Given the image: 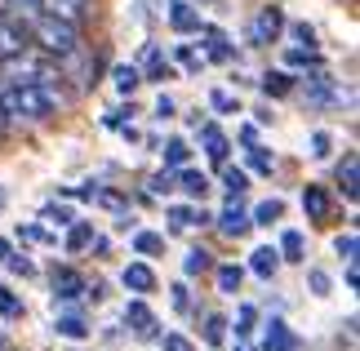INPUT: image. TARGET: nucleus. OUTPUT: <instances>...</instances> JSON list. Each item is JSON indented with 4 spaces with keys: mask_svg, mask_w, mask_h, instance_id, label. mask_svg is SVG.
<instances>
[{
    "mask_svg": "<svg viewBox=\"0 0 360 351\" xmlns=\"http://www.w3.org/2000/svg\"><path fill=\"white\" fill-rule=\"evenodd\" d=\"M53 107H63V80L53 85H13L0 80V116L13 125H40L53 116Z\"/></svg>",
    "mask_w": 360,
    "mask_h": 351,
    "instance_id": "nucleus-1",
    "label": "nucleus"
},
{
    "mask_svg": "<svg viewBox=\"0 0 360 351\" xmlns=\"http://www.w3.org/2000/svg\"><path fill=\"white\" fill-rule=\"evenodd\" d=\"M27 40L40 53H49V58H67L72 49H80V27L67 18H53V13H36L27 23Z\"/></svg>",
    "mask_w": 360,
    "mask_h": 351,
    "instance_id": "nucleus-2",
    "label": "nucleus"
},
{
    "mask_svg": "<svg viewBox=\"0 0 360 351\" xmlns=\"http://www.w3.org/2000/svg\"><path fill=\"white\" fill-rule=\"evenodd\" d=\"M49 285H53V302H76L89 293V280L76 272V267H53L49 272Z\"/></svg>",
    "mask_w": 360,
    "mask_h": 351,
    "instance_id": "nucleus-3",
    "label": "nucleus"
},
{
    "mask_svg": "<svg viewBox=\"0 0 360 351\" xmlns=\"http://www.w3.org/2000/svg\"><path fill=\"white\" fill-rule=\"evenodd\" d=\"M285 9L281 5H262L258 18H254V45H276V40L285 36Z\"/></svg>",
    "mask_w": 360,
    "mask_h": 351,
    "instance_id": "nucleus-4",
    "label": "nucleus"
},
{
    "mask_svg": "<svg viewBox=\"0 0 360 351\" xmlns=\"http://www.w3.org/2000/svg\"><path fill=\"white\" fill-rule=\"evenodd\" d=\"M214 222H218V231H223V236H231V241H236V236H245L249 227H254V222H249V209L236 200V196H231V200L223 205V214H218Z\"/></svg>",
    "mask_w": 360,
    "mask_h": 351,
    "instance_id": "nucleus-5",
    "label": "nucleus"
},
{
    "mask_svg": "<svg viewBox=\"0 0 360 351\" xmlns=\"http://www.w3.org/2000/svg\"><path fill=\"white\" fill-rule=\"evenodd\" d=\"M27 45H32V40H27V27L0 13V63H5V58H13V53H22Z\"/></svg>",
    "mask_w": 360,
    "mask_h": 351,
    "instance_id": "nucleus-6",
    "label": "nucleus"
},
{
    "mask_svg": "<svg viewBox=\"0 0 360 351\" xmlns=\"http://www.w3.org/2000/svg\"><path fill=\"white\" fill-rule=\"evenodd\" d=\"M124 325H129L138 338H156V316H151V307L143 298H134L129 307H124Z\"/></svg>",
    "mask_w": 360,
    "mask_h": 351,
    "instance_id": "nucleus-7",
    "label": "nucleus"
},
{
    "mask_svg": "<svg viewBox=\"0 0 360 351\" xmlns=\"http://www.w3.org/2000/svg\"><path fill=\"white\" fill-rule=\"evenodd\" d=\"M120 285L129 289V293H138V298H143V293L156 289V272H151L147 262H129V267L120 272Z\"/></svg>",
    "mask_w": 360,
    "mask_h": 351,
    "instance_id": "nucleus-8",
    "label": "nucleus"
},
{
    "mask_svg": "<svg viewBox=\"0 0 360 351\" xmlns=\"http://www.w3.org/2000/svg\"><path fill=\"white\" fill-rule=\"evenodd\" d=\"M329 209H334L329 191L321 187V182H307V187H302V214H307L311 222H321V218H329Z\"/></svg>",
    "mask_w": 360,
    "mask_h": 351,
    "instance_id": "nucleus-9",
    "label": "nucleus"
},
{
    "mask_svg": "<svg viewBox=\"0 0 360 351\" xmlns=\"http://www.w3.org/2000/svg\"><path fill=\"white\" fill-rule=\"evenodd\" d=\"M169 27H174L178 36H191V32H200L205 23H200V13L191 9L187 0H169Z\"/></svg>",
    "mask_w": 360,
    "mask_h": 351,
    "instance_id": "nucleus-10",
    "label": "nucleus"
},
{
    "mask_svg": "<svg viewBox=\"0 0 360 351\" xmlns=\"http://www.w3.org/2000/svg\"><path fill=\"white\" fill-rule=\"evenodd\" d=\"M262 351H294V333L281 316H271L267 325H262Z\"/></svg>",
    "mask_w": 360,
    "mask_h": 351,
    "instance_id": "nucleus-11",
    "label": "nucleus"
},
{
    "mask_svg": "<svg viewBox=\"0 0 360 351\" xmlns=\"http://www.w3.org/2000/svg\"><path fill=\"white\" fill-rule=\"evenodd\" d=\"M200 147H205V156H210L214 165H227V156H231V147H227V138H223L218 125H205L200 129Z\"/></svg>",
    "mask_w": 360,
    "mask_h": 351,
    "instance_id": "nucleus-12",
    "label": "nucleus"
},
{
    "mask_svg": "<svg viewBox=\"0 0 360 351\" xmlns=\"http://www.w3.org/2000/svg\"><path fill=\"white\" fill-rule=\"evenodd\" d=\"M249 272H254L258 280H271L276 272H281V254H276L271 245H258L254 254H249Z\"/></svg>",
    "mask_w": 360,
    "mask_h": 351,
    "instance_id": "nucleus-13",
    "label": "nucleus"
},
{
    "mask_svg": "<svg viewBox=\"0 0 360 351\" xmlns=\"http://www.w3.org/2000/svg\"><path fill=\"white\" fill-rule=\"evenodd\" d=\"M89 9V0H40V13H53V18H67V23H80Z\"/></svg>",
    "mask_w": 360,
    "mask_h": 351,
    "instance_id": "nucleus-14",
    "label": "nucleus"
},
{
    "mask_svg": "<svg viewBox=\"0 0 360 351\" xmlns=\"http://www.w3.org/2000/svg\"><path fill=\"white\" fill-rule=\"evenodd\" d=\"M281 218H285V200H281V196H271V200H262V205L249 209V222H254V227H271V222H281Z\"/></svg>",
    "mask_w": 360,
    "mask_h": 351,
    "instance_id": "nucleus-15",
    "label": "nucleus"
},
{
    "mask_svg": "<svg viewBox=\"0 0 360 351\" xmlns=\"http://www.w3.org/2000/svg\"><path fill=\"white\" fill-rule=\"evenodd\" d=\"M276 254H281V262H307V245H302V231L289 227V231L281 236V249H276Z\"/></svg>",
    "mask_w": 360,
    "mask_h": 351,
    "instance_id": "nucleus-16",
    "label": "nucleus"
},
{
    "mask_svg": "<svg viewBox=\"0 0 360 351\" xmlns=\"http://www.w3.org/2000/svg\"><path fill=\"white\" fill-rule=\"evenodd\" d=\"M0 13H5V18H13V23H32L36 13H40V0H0Z\"/></svg>",
    "mask_w": 360,
    "mask_h": 351,
    "instance_id": "nucleus-17",
    "label": "nucleus"
},
{
    "mask_svg": "<svg viewBox=\"0 0 360 351\" xmlns=\"http://www.w3.org/2000/svg\"><path fill=\"white\" fill-rule=\"evenodd\" d=\"M112 85H116V94H134L138 85H143V72H138L134 63H116L112 67Z\"/></svg>",
    "mask_w": 360,
    "mask_h": 351,
    "instance_id": "nucleus-18",
    "label": "nucleus"
},
{
    "mask_svg": "<svg viewBox=\"0 0 360 351\" xmlns=\"http://www.w3.org/2000/svg\"><path fill=\"white\" fill-rule=\"evenodd\" d=\"M178 182H183V191L191 196V200H205V196H210V178H205L200 170H178Z\"/></svg>",
    "mask_w": 360,
    "mask_h": 351,
    "instance_id": "nucleus-19",
    "label": "nucleus"
},
{
    "mask_svg": "<svg viewBox=\"0 0 360 351\" xmlns=\"http://www.w3.org/2000/svg\"><path fill=\"white\" fill-rule=\"evenodd\" d=\"M338 187H342L347 200H356V191H360V165H356V156H347L338 165Z\"/></svg>",
    "mask_w": 360,
    "mask_h": 351,
    "instance_id": "nucleus-20",
    "label": "nucleus"
},
{
    "mask_svg": "<svg viewBox=\"0 0 360 351\" xmlns=\"http://www.w3.org/2000/svg\"><path fill=\"white\" fill-rule=\"evenodd\" d=\"M53 333H58V338L80 343V338H89V325H85L80 316H58V320H53Z\"/></svg>",
    "mask_w": 360,
    "mask_h": 351,
    "instance_id": "nucleus-21",
    "label": "nucleus"
},
{
    "mask_svg": "<svg viewBox=\"0 0 360 351\" xmlns=\"http://www.w3.org/2000/svg\"><path fill=\"white\" fill-rule=\"evenodd\" d=\"M134 254H138V258L165 254V236H156V231H134Z\"/></svg>",
    "mask_w": 360,
    "mask_h": 351,
    "instance_id": "nucleus-22",
    "label": "nucleus"
},
{
    "mask_svg": "<svg viewBox=\"0 0 360 351\" xmlns=\"http://www.w3.org/2000/svg\"><path fill=\"white\" fill-rule=\"evenodd\" d=\"M160 156H165V170H183V165L191 160V147L183 143V138H169V143H165V151H160Z\"/></svg>",
    "mask_w": 360,
    "mask_h": 351,
    "instance_id": "nucleus-23",
    "label": "nucleus"
},
{
    "mask_svg": "<svg viewBox=\"0 0 360 351\" xmlns=\"http://www.w3.org/2000/svg\"><path fill=\"white\" fill-rule=\"evenodd\" d=\"M231 325H236V343H245L249 333H254V325H258V307L240 302V307H236V320H231Z\"/></svg>",
    "mask_w": 360,
    "mask_h": 351,
    "instance_id": "nucleus-24",
    "label": "nucleus"
},
{
    "mask_svg": "<svg viewBox=\"0 0 360 351\" xmlns=\"http://www.w3.org/2000/svg\"><path fill=\"white\" fill-rule=\"evenodd\" d=\"M289 89H294V76H289V72H267V76H262V94H267V98H285Z\"/></svg>",
    "mask_w": 360,
    "mask_h": 351,
    "instance_id": "nucleus-25",
    "label": "nucleus"
},
{
    "mask_svg": "<svg viewBox=\"0 0 360 351\" xmlns=\"http://www.w3.org/2000/svg\"><path fill=\"white\" fill-rule=\"evenodd\" d=\"M94 245V222H72V231H67V249L80 254V249Z\"/></svg>",
    "mask_w": 360,
    "mask_h": 351,
    "instance_id": "nucleus-26",
    "label": "nucleus"
},
{
    "mask_svg": "<svg viewBox=\"0 0 360 351\" xmlns=\"http://www.w3.org/2000/svg\"><path fill=\"white\" fill-rule=\"evenodd\" d=\"M143 80H174V63L160 58L156 49H147V76Z\"/></svg>",
    "mask_w": 360,
    "mask_h": 351,
    "instance_id": "nucleus-27",
    "label": "nucleus"
},
{
    "mask_svg": "<svg viewBox=\"0 0 360 351\" xmlns=\"http://www.w3.org/2000/svg\"><path fill=\"white\" fill-rule=\"evenodd\" d=\"M210 107L218 111V116H240V98L227 94V89H214L210 94Z\"/></svg>",
    "mask_w": 360,
    "mask_h": 351,
    "instance_id": "nucleus-28",
    "label": "nucleus"
},
{
    "mask_svg": "<svg viewBox=\"0 0 360 351\" xmlns=\"http://www.w3.org/2000/svg\"><path fill=\"white\" fill-rule=\"evenodd\" d=\"M200 36L210 40V58H218V63H223V58H231V45H227V36L218 32V27H200Z\"/></svg>",
    "mask_w": 360,
    "mask_h": 351,
    "instance_id": "nucleus-29",
    "label": "nucleus"
},
{
    "mask_svg": "<svg viewBox=\"0 0 360 351\" xmlns=\"http://www.w3.org/2000/svg\"><path fill=\"white\" fill-rule=\"evenodd\" d=\"M240 280H245V272H240L236 262L218 267V289H223V293H240Z\"/></svg>",
    "mask_w": 360,
    "mask_h": 351,
    "instance_id": "nucleus-30",
    "label": "nucleus"
},
{
    "mask_svg": "<svg viewBox=\"0 0 360 351\" xmlns=\"http://www.w3.org/2000/svg\"><path fill=\"white\" fill-rule=\"evenodd\" d=\"M214 267V258L205 254V249H187V258H183V276H205Z\"/></svg>",
    "mask_w": 360,
    "mask_h": 351,
    "instance_id": "nucleus-31",
    "label": "nucleus"
},
{
    "mask_svg": "<svg viewBox=\"0 0 360 351\" xmlns=\"http://www.w3.org/2000/svg\"><path fill=\"white\" fill-rule=\"evenodd\" d=\"M249 170H254V174H271V170H276V156H271L267 147L249 143Z\"/></svg>",
    "mask_w": 360,
    "mask_h": 351,
    "instance_id": "nucleus-32",
    "label": "nucleus"
},
{
    "mask_svg": "<svg viewBox=\"0 0 360 351\" xmlns=\"http://www.w3.org/2000/svg\"><path fill=\"white\" fill-rule=\"evenodd\" d=\"M223 187L227 196H240L249 187V170H236V165H223Z\"/></svg>",
    "mask_w": 360,
    "mask_h": 351,
    "instance_id": "nucleus-33",
    "label": "nucleus"
},
{
    "mask_svg": "<svg viewBox=\"0 0 360 351\" xmlns=\"http://www.w3.org/2000/svg\"><path fill=\"white\" fill-rule=\"evenodd\" d=\"M205 343H210V347L227 343V320L223 316H205Z\"/></svg>",
    "mask_w": 360,
    "mask_h": 351,
    "instance_id": "nucleus-34",
    "label": "nucleus"
},
{
    "mask_svg": "<svg viewBox=\"0 0 360 351\" xmlns=\"http://www.w3.org/2000/svg\"><path fill=\"white\" fill-rule=\"evenodd\" d=\"M40 222H49V227H72L76 214L67 205H45V214H40Z\"/></svg>",
    "mask_w": 360,
    "mask_h": 351,
    "instance_id": "nucleus-35",
    "label": "nucleus"
},
{
    "mask_svg": "<svg viewBox=\"0 0 360 351\" xmlns=\"http://www.w3.org/2000/svg\"><path fill=\"white\" fill-rule=\"evenodd\" d=\"M0 316H5V320H22V316H27L22 298H13V293H9L5 285H0Z\"/></svg>",
    "mask_w": 360,
    "mask_h": 351,
    "instance_id": "nucleus-36",
    "label": "nucleus"
},
{
    "mask_svg": "<svg viewBox=\"0 0 360 351\" xmlns=\"http://www.w3.org/2000/svg\"><path fill=\"white\" fill-rule=\"evenodd\" d=\"M307 289L316 293V298H325V293L334 289V280H329V272H321V267H311V272H307Z\"/></svg>",
    "mask_w": 360,
    "mask_h": 351,
    "instance_id": "nucleus-37",
    "label": "nucleus"
},
{
    "mask_svg": "<svg viewBox=\"0 0 360 351\" xmlns=\"http://www.w3.org/2000/svg\"><path fill=\"white\" fill-rule=\"evenodd\" d=\"M356 249H360L356 231H347V236H338V241H334V254H338L342 262H356Z\"/></svg>",
    "mask_w": 360,
    "mask_h": 351,
    "instance_id": "nucleus-38",
    "label": "nucleus"
},
{
    "mask_svg": "<svg viewBox=\"0 0 360 351\" xmlns=\"http://www.w3.org/2000/svg\"><path fill=\"white\" fill-rule=\"evenodd\" d=\"M174 58H178V67H187V72H200V67H205V58H200V53L191 49V45H178V49H174Z\"/></svg>",
    "mask_w": 360,
    "mask_h": 351,
    "instance_id": "nucleus-39",
    "label": "nucleus"
},
{
    "mask_svg": "<svg viewBox=\"0 0 360 351\" xmlns=\"http://www.w3.org/2000/svg\"><path fill=\"white\" fill-rule=\"evenodd\" d=\"M18 241H32V245H49L53 236H49L45 227H36V222H22V227H18Z\"/></svg>",
    "mask_w": 360,
    "mask_h": 351,
    "instance_id": "nucleus-40",
    "label": "nucleus"
},
{
    "mask_svg": "<svg viewBox=\"0 0 360 351\" xmlns=\"http://www.w3.org/2000/svg\"><path fill=\"white\" fill-rule=\"evenodd\" d=\"M160 351H196V343H191L187 333H165V338H160Z\"/></svg>",
    "mask_w": 360,
    "mask_h": 351,
    "instance_id": "nucleus-41",
    "label": "nucleus"
},
{
    "mask_svg": "<svg viewBox=\"0 0 360 351\" xmlns=\"http://www.w3.org/2000/svg\"><path fill=\"white\" fill-rule=\"evenodd\" d=\"M329 151H334V134L316 129V134H311V156H329Z\"/></svg>",
    "mask_w": 360,
    "mask_h": 351,
    "instance_id": "nucleus-42",
    "label": "nucleus"
},
{
    "mask_svg": "<svg viewBox=\"0 0 360 351\" xmlns=\"http://www.w3.org/2000/svg\"><path fill=\"white\" fill-rule=\"evenodd\" d=\"M147 187H151V196H169V191H174V174H169V170H165V174H151Z\"/></svg>",
    "mask_w": 360,
    "mask_h": 351,
    "instance_id": "nucleus-43",
    "label": "nucleus"
},
{
    "mask_svg": "<svg viewBox=\"0 0 360 351\" xmlns=\"http://www.w3.org/2000/svg\"><path fill=\"white\" fill-rule=\"evenodd\" d=\"M289 67H321L316 49H289Z\"/></svg>",
    "mask_w": 360,
    "mask_h": 351,
    "instance_id": "nucleus-44",
    "label": "nucleus"
},
{
    "mask_svg": "<svg viewBox=\"0 0 360 351\" xmlns=\"http://www.w3.org/2000/svg\"><path fill=\"white\" fill-rule=\"evenodd\" d=\"M5 262H9V272H18V276H36V262L22 258V254H9Z\"/></svg>",
    "mask_w": 360,
    "mask_h": 351,
    "instance_id": "nucleus-45",
    "label": "nucleus"
},
{
    "mask_svg": "<svg viewBox=\"0 0 360 351\" xmlns=\"http://www.w3.org/2000/svg\"><path fill=\"white\" fill-rule=\"evenodd\" d=\"M289 32H294V40H298V45H307V49H316V32H311L307 23H294V27H289Z\"/></svg>",
    "mask_w": 360,
    "mask_h": 351,
    "instance_id": "nucleus-46",
    "label": "nucleus"
},
{
    "mask_svg": "<svg viewBox=\"0 0 360 351\" xmlns=\"http://www.w3.org/2000/svg\"><path fill=\"white\" fill-rule=\"evenodd\" d=\"M169 293H174V312L187 316V312H191V293H187V285H174Z\"/></svg>",
    "mask_w": 360,
    "mask_h": 351,
    "instance_id": "nucleus-47",
    "label": "nucleus"
},
{
    "mask_svg": "<svg viewBox=\"0 0 360 351\" xmlns=\"http://www.w3.org/2000/svg\"><path fill=\"white\" fill-rule=\"evenodd\" d=\"M174 116V98L169 94H160V103H156V120H169Z\"/></svg>",
    "mask_w": 360,
    "mask_h": 351,
    "instance_id": "nucleus-48",
    "label": "nucleus"
},
{
    "mask_svg": "<svg viewBox=\"0 0 360 351\" xmlns=\"http://www.w3.org/2000/svg\"><path fill=\"white\" fill-rule=\"evenodd\" d=\"M360 285V272H356V262H347V289H356Z\"/></svg>",
    "mask_w": 360,
    "mask_h": 351,
    "instance_id": "nucleus-49",
    "label": "nucleus"
},
{
    "mask_svg": "<svg viewBox=\"0 0 360 351\" xmlns=\"http://www.w3.org/2000/svg\"><path fill=\"white\" fill-rule=\"evenodd\" d=\"M9 205V196H5V187H0V209H5Z\"/></svg>",
    "mask_w": 360,
    "mask_h": 351,
    "instance_id": "nucleus-50",
    "label": "nucleus"
},
{
    "mask_svg": "<svg viewBox=\"0 0 360 351\" xmlns=\"http://www.w3.org/2000/svg\"><path fill=\"white\" fill-rule=\"evenodd\" d=\"M0 258H9V245L5 241H0Z\"/></svg>",
    "mask_w": 360,
    "mask_h": 351,
    "instance_id": "nucleus-51",
    "label": "nucleus"
},
{
    "mask_svg": "<svg viewBox=\"0 0 360 351\" xmlns=\"http://www.w3.org/2000/svg\"><path fill=\"white\" fill-rule=\"evenodd\" d=\"M0 134H5V116H0Z\"/></svg>",
    "mask_w": 360,
    "mask_h": 351,
    "instance_id": "nucleus-52",
    "label": "nucleus"
},
{
    "mask_svg": "<svg viewBox=\"0 0 360 351\" xmlns=\"http://www.w3.org/2000/svg\"><path fill=\"white\" fill-rule=\"evenodd\" d=\"M0 351H5V343H0Z\"/></svg>",
    "mask_w": 360,
    "mask_h": 351,
    "instance_id": "nucleus-53",
    "label": "nucleus"
}]
</instances>
